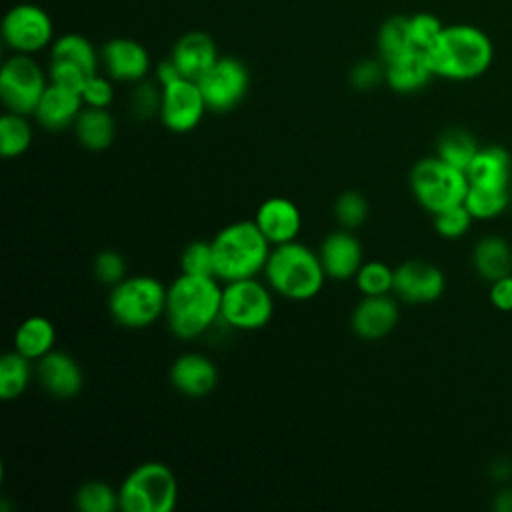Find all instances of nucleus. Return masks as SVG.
Masks as SVG:
<instances>
[{
	"instance_id": "nucleus-43",
	"label": "nucleus",
	"mask_w": 512,
	"mask_h": 512,
	"mask_svg": "<svg viewBox=\"0 0 512 512\" xmlns=\"http://www.w3.org/2000/svg\"><path fill=\"white\" fill-rule=\"evenodd\" d=\"M110 80H112L110 76H100L98 72L94 76H90L82 88L84 106L108 108L114 100V86Z\"/></svg>"
},
{
	"instance_id": "nucleus-11",
	"label": "nucleus",
	"mask_w": 512,
	"mask_h": 512,
	"mask_svg": "<svg viewBox=\"0 0 512 512\" xmlns=\"http://www.w3.org/2000/svg\"><path fill=\"white\" fill-rule=\"evenodd\" d=\"M208 110L230 112L246 96L250 86V74L242 60L234 56H220L214 66L198 80Z\"/></svg>"
},
{
	"instance_id": "nucleus-42",
	"label": "nucleus",
	"mask_w": 512,
	"mask_h": 512,
	"mask_svg": "<svg viewBox=\"0 0 512 512\" xmlns=\"http://www.w3.org/2000/svg\"><path fill=\"white\" fill-rule=\"evenodd\" d=\"M94 76V74H92ZM90 78L88 72H84L80 66L76 64H68V62H54L50 60L48 66V80L52 84H58L62 88L74 90L78 94H82V88L86 84V80Z\"/></svg>"
},
{
	"instance_id": "nucleus-23",
	"label": "nucleus",
	"mask_w": 512,
	"mask_h": 512,
	"mask_svg": "<svg viewBox=\"0 0 512 512\" xmlns=\"http://www.w3.org/2000/svg\"><path fill=\"white\" fill-rule=\"evenodd\" d=\"M434 78L424 50L412 48L406 54L386 62V84L398 94H412L428 86Z\"/></svg>"
},
{
	"instance_id": "nucleus-2",
	"label": "nucleus",
	"mask_w": 512,
	"mask_h": 512,
	"mask_svg": "<svg viewBox=\"0 0 512 512\" xmlns=\"http://www.w3.org/2000/svg\"><path fill=\"white\" fill-rule=\"evenodd\" d=\"M434 76L446 80H474L482 76L492 60L490 36L474 24L444 26L438 40L426 50Z\"/></svg>"
},
{
	"instance_id": "nucleus-6",
	"label": "nucleus",
	"mask_w": 512,
	"mask_h": 512,
	"mask_svg": "<svg viewBox=\"0 0 512 512\" xmlns=\"http://www.w3.org/2000/svg\"><path fill=\"white\" fill-rule=\"evenodd\" d=\"M122 512H172L178 502V480L170 466L144 462L118 486Z\"/></svg>"
},
{
	"instance_id": "nucleus-34",
	"label": "nucleus",
	"mask_w": 512,
	"mask_h": 512,
	"mask_svg": "<svg viewBox=\"0 0 512 512\" xmlns=\"http://www.w3.org/2000/svg\"><path fill=\"white\" fill-rule=\"evenodd\" d=\"M354 282L362 296H384L394 290V268L380 260H370L360 266Z\"/></svg>"
},
{
	"instance_id": "nucleus-22",
	"label": "nucleus",
	"mask_w": 512,
	"mask_h": 512,
	"mask_svg": "<svg viewBox=\"0 0 512 512\" xmlns=\"http://www.w3.org/2000/svg\"><path fill=\"white\" fill-rule=\"evenodd\" d=\"M470 186L510 190L512 184V158L502 146L480 148L466 168Z\"/></svg>"
},
{
	"instance_id": "nucleus-12",
	"label": "nucleus",
	"mask_w": 512,
	"mask_h": 512,
	"mask_svg": "<svg viewBox=\"0 0 512 512\" xmlns=\"http://www.w3.org/2000/svg\"><path fill=\"white\" fill-rule=\"evenodd\" d=\"M206 110L208 106L196 80L178 78L162 86V102L158 116L170 132L186 134L194 130L204 118Z\"/></svg>"
},
{
	"instance_id": "nucleus-9",
	"label": "nucleus",
	"mask_w": 512,
	"mask_h": 512,
	"mask_svg": "<svg viewBox=\"0 0 512 512\" xmlns=\"http://www.w3.org/2000/svg\"><path fill=\"white\" fill-rule=\"evenodd\" d=\"M44 70L32 54L14 52L4 60L0 70V100L8 112L30 116L34 114L46 86Z\"/></svg>"
},
{
	"instance_id": "nucleus-31",
	"label": "nucleus",
	"mask_w": 512,
	"mask_h": 512,
	"mask_svg": "<svg viewBox=\"0 0 512 512\" xmlns=\"http://www.w3.org/2000/svg\"><path fill=\"white\" fill-rule=\"evenodd\" d=\"M32 360L22 356L18 350H10L0 358V398L14 400L18 398L30 384L34 374Z\"/></svg>"
},
{
	"instance_id": "nucleus-14",
	"label": "nucleus",
	"mask_w": 512,
	"mask_h": 512,
	"mask_svg": "<svg viewBox=\"0 0 512 512\" xmlns=\"http://www.w3.org/2000/svg\"><path fill=\"white\" fill-rule=\"evenodd\" d=\"M34 374L44 392L54 398H74L84 386V374L80 364L64 350H50L36 360Z\"/></svg>"
},
{
	"instance_id": "nucleus-21",
	"label": "nucleus",
	"mask_w": 512,
	"mask_h": 512,
	"mask_svg": "<svg viewBox=\"0 0 512 512\" xmlns=\"http://www.w3.org/2000/svg\"><path fill=\"white\" fill-rule=\"evenodd\" d=\"M170 58L176 62L184 78L198 82L220 56L212 36L200 30H192L176 40Z\"/></svg>"
},
{
	"instance_id": "nucleus-19",
	"label": "nucleus",
	"mask_w": 512,
	"mask_h": 512,
	"mask_svg": "<svg viewBox=\"0 0 512 512\" xmlns=\"http://www.w3.org/2000/svg\"><path fill=\"white\" fill-rule=\"evenodd\" d=\"M170 382L180 394L188 398H202L216 388L218 368L208 356L188 352L172 362Z\"/></svg>"
},
{
	"instance_id": "nucleus-26",
	"label": "nucleus",
	"mask_w": 512,
	"mask_h": 512,
	"mask_svg": "<svg viewBox=\"0 0 512 512\" xmlns=\"http://www.w3.org/2000/svg\"><path fill=\"white\" fill-rule=\"evenodd\" d=\"M472 262L480 278L494 282L512 274V248L502 236H484L474 246Z\"/></svg>"
},
{
	"instance_id": "nucleus-39",
	"label": "nucleus",
	"mask_w": 512,
	"mask_h": 512,
	"mask_svg": "<svg viewBox=\"0 0 512 512\" xmlns=\"http://www.w3.org/2000/svg\"><path fill=\"white\" fill-rule=\"evenodd\" d=\"M442 30H444V24L436 14L418 12L410 16V36H412L414 48L418 50L426 52L438 40Z\"/></svg>"
},
{
	"instance_id": "nucleus-36",
	"label": "nucleus",
	"mask_w": 512,
	"mask_h": 512,
	"mask_svg": "<svg viewBox=\"0 0 512 512\" xmlns=\"http://www.w3.org/2000/svg\"><path fill=\"white\" fill-rule=\"evenodd\" d=\"M334 216L342 228L354 230L368 218V200L356 190H346L336 198Z\"/></svg>"
},
{
	"instance_id": "nucleus-15",
	"label": "nucleus",
	"mask_w": 512,
	"mask_h": 512,
	"mask_svg": "<svg viewBox=\"0 0 512 512\" xmlns=\"http://www.w3.org/2000/svg\"><path fill=\"white\" fill-rule=\"evenodd\" d=\"M106 76L118 82H140L150 70L148 50L132 38H110L100 50Z\"/></svg>"
},
{
	"instance_id": "nucleus-30",
	"label": "nucleus",
	"mask_w": 512,
	"mask_h": 512,
	"mask_svg": "<svg viewBox=\"0 0 512 512\" xmlns=\"http://www.w3.org/2000/svg\"><path fill=\"white\" fill-rule=\"evenodd\" d=\"M32 124L28 116L4 112L0 118V154L4 158H18L32 146Z\"/></svg>"
},
{
	"instance_id": "nucleus-44",
	"label": "nucleus",
	"mask_w": 512,
	"mask_h": 512,
	"mask_svg": "<svg viewBox=\"0 0 512 512\" xmlns=\"http://www.w3.org/2000/svg\"><path fill=\"white\" fill-rule=\"evenodd\" d=\"M490 302L502 312H512V274L502 276L490 286Z\"/></svg>"
},
{
	"instance_id": "nucleus-37",
	"label": "nucleus",
	"mask_w": 512,
	"mask_h": 512,
	"mask_svg": "<svg viewBox=\"0 0 512 512\" xmlns=\"http://www.w3.org/2000/svg\"><path fill=\"white\" fill-rule=\"evenodd\" d=\"M160 102H162V86L156 80H140L136 82V88L130 96V108L134 116L138 118H150L154 114H160Z\"/></svg>"
},
{
	"instance_id": "nucleus-38",
	"label": "nucleus",
	"mask_w": 512,
	"mask_h": 512,
	"mask_svg": "<svg viewBox=\"0 0 512 512\" xmlns=\"http://www.w3.org/2000/svg\"><path fill=\"white\" fill-rule=\"evenodd\" d=\"M434 216V228L444 238H460L468 232L474 216L468 212V208L462 204L450 206L442 212L432 214Z\"/></svg>"
},
{
	"instance_id": "nucleus-28",
	"label": "nucleus",
	"mask_w": 512,
	"mask_h": 512,
	"mask_svg": "<svg viewBox=\"0 0 512 512\" xmlns=\"http://www.w3.org/2000/svg\"><path fill=\"white\" fill-rule=\"evenodd\" d=\"M478 150L480 146L476 144V138L466 128H446L436 144V156L464 172Z\"/></svg>"
},
{
	"instance_id": "nucleus-3",
	"label": "nucleus",
	"mask_w": 512,
	"mask_h": 512,
	"mask_svg": "<svg viewBox=\"0 0 512 512\" xmlns=\"http://www.w3.org/2000/svg\"><path fill=\"white\" fill-rule=\"evenodd\" d=\"M264 276L266 284L276 294L294 302L318 296L328 278L318 252L298 240L272 246L264 266Z\"/></svg>"
},
{
	"instance_id": "nucleus-32",
	"label": "nucleus",
	"mask_w": 512,
	"mask_h": 512,
	"mask_svg": "<svg viewBox=\"0 0 512 512\" xmlns=\"http://www.w3.org/2000/svg\"><path fill=\"white\" fill-rule=\"evenodd\" d=\"M74 506L80 512H114V510H120L118 488H112L108 482H102V480L84 482L74 494Z\"/></svg>"
},
{
	"instance_id": "nucleus-17",
	"label": "nucleus",
	"mask_w": 512,
	"mask_h": 512,
	"mask_svg": "<svg viewBox=\"0 0 512 512\" xmlns=\"http://www.w3.org/2000/svg\"><path fill=\"white\" fill-rule=\"evenodd\" d=\"M254 222L270 246H280L298 238L302 230V212L292 200L272 196L258 206Z\"/></svg>"
},
{
	"instance_id": "nucleus-40",
	"label": "nucleus",
	"mask_w": 512,
	"mask_h": 512,
	"mask_svg": "<svg viewBox=\"0 0 512 512\" xmlns=\"http://www.w3.org/2000/svg\"><path fill=\"white\" fill-rule=\"evenodd\" d=\"M382 82H386V64L382 58L360 60L350 70V84L356 90H372Z\"/></svg>"
},
{
	"instance_id": "nucleus-13",
	"label": "nucleus",
	"mask_w": 512,
	"mask_h": 512,
	"mask_svg": "<svg viewBox=\"0 0 512 512\" xmlns=\"http://www.w3.org/2000/svg\"><path fill=\"white\" fill-rule=\"evenodd\" d=\"M446 288L444 272L424 260H406L394 268V294L406 304H430Z\"/></svg>"
},
{
	"instance_id": "nucleus-27",
	"label": "nucleus",
	"mask_w": 512,
	"mask_h": 512,
	"mask_svg": "<svg viewBox=\"0 0 512 512\" xmlns=\"http://www.w3.org/2000/svg\"><path fill=\"white\" fill-rule=\"evenodd\" d=\"M50 60L54 62H68L80 66L90 76L98 72L100 54L92 46V42L82 34H64L56 38L50 46Z\"/></svg>"
},
{
	"instance_id": "nucleus-5",
	"label": "nucleus",
	"mask_w": 512,
	"mask_h": 512,
	"mask_svg": "<svg viewBox=\"0 0 512 512\" xmlns=\"http://www.w3.org/2000/svg\"><path fill=\"white\" fill-rule=\"evenodd\" d=\"M166 286L148 274L126 276L108 294V312L124 328H146L164 316Z\"/></svg>"
},
{
	"instance_id": "nucleus-25",
	"label": "nucleus",
	"mask_w": 512,
	"mask_h": 512,
	"mask_svg": "<svg viewBox=\"0 0 512 512\" xmlns=\"http://www.w3.org/2000/svg\"><path fill=\"white\" fill-rule=\"evenodd\" d=\"M56 328L46 316H28L14 332V350L36 362L54 350Z\"/></svg>"
},
{
	"instance_id": "nucleus-4",
	"label": "nucleus",
	"mask_w": 512,
	"mask_h": 512,
	"mask_svg": "<svg viewBox=\"0 0 512 512\" xmlns=\"http://www.w3.org/2000/svg\"><path fill=\"white\" fill-rule=\"evenodd\" d=\"M210 242L214 252V274L220 282L256 278L258 272H264L272 250L254 220L232 222Z\"/></svg>"
},
{
	"instance_id": "nucleus-1",
	"label": "nucleus",
	"mask_w": 512,
	"mask_h": 512,
	"mask_svg": "<svg viewBox=\"0 0 512 512\" xmlns=\"http://www.w3.org/2000/svg\"><path fill=\"white\" fill-rule=\"evenodd\" d=\"M222 286L216 276H192L180 272L166 286L164 318L180 340L206 334L220 320Z\"/></svg>"
},
{
	"instance_id": "nucleus-33",
	"label": "nucleus",
	"mask_w": 512,
	"mask_h": 512,
	"mask_svg": "<svg viewBox=\"0 0 512 512\" xmlns=\"http://www.w3.org/2000/svg\"><path fill=\"white\" fill-rule=\"evenodd\" d=\"M510 204V190H494L470 186L464 198V206L474 216V220H490L502 214Z\"/></svg>"
},
{
	"instance_id": "nucleus-20",
	"label": "nucleus",
	"mask_w": 512,
	"mask_h": 512,
	"mask_svg": "<svg viewBox=\"0 0 512 512\" xmlns=\"http://www.w3.org/2000/svg\"><path fill=\"white\" fill-rule=\"evenodd\" d=\"M82 108H84L82 94L50 82L32 116L44 130L60 132L64 128L74 126Z\"/></svg>"
},
{
	"instance_id": "nucleus-41",
	"label": "nucleus",
	"mask_w": 512,
	"mask_h": 512,
	"mask_svg": "<svg viewBox=\"0 0 512 512\" xmlns=\"http://www.w3.org/2000/svg\"><path fill=\"white\" fill-rule=\"evenodd\" d=\"M94 276L102 284L112 288L114 284H118L120 280L126 278V260H124V256L116 250H102L94 258Z\"/></svg>"
},
{
	"instance_id": "nucleus-7",
	"label": "nucleus",
	"mask_w": 512,
	"mask_h": 512,
	"mask_svg": "<svg viewBox=\"0 0 512 512\" xmlns=\"http://www.w3.org/2000/svg\"><path fill=\"white\" fill-rule=\"evenodd\" d=\"M470 188L464 170H458L438 156L418 160L410 170V190L416 202L430 214L462 204Z\"/></svg>"
},
{
	"instance_id": "nucleus-24",
	"label": "nucleus",
	"mask_w": 512,
	"mask_h": 512,
	"mask_svg": "<svg viewBox=\"0 0 512 512\" xmlns=\"http://www.w3.org/2000/svg\"><path fill=\"white\" fill-rule=\"evenodd\" d=\"M72 128L78 142L92 152L110 148L116 136V120L108 108L84 106Z\"/></svg>"
},
{
	"instance_id": "nucleus-18",
	"label": "nucleus",
	"mask_w": 512,
	"mask_h": 512,
	"mask_svg": "<svg viewBox=\"0 0 512 512\" xmlns=\"http://www.w3.org/2000/svg\"><path fill=\"white\" fill-rule=\"evenodd\" d=\"M322 268L332 280H350L360 270L362 262V246L352 230L340 228L330 232L318 250Z\"/></svg>"
},
{
	"instance_id": "nucleus-35",
	"label": "nucleus",
	"mask_w": 512,
	"mask_h": 512,
	"mask_svg": "<svg viewBox=\"0 0 512 512\" xmlns=\"http://www.w3.org/2000/svg\"><path fill=\"white\" fill-rule=\"evenodd\" d=\"M180 272L192 276H216L212 242L192 240L180 254Z\"/></svg>"
},
{
	"instance_id": "nucleus-10",
	"label": "nucleus",
	"mask_w": 512,
	"mask_h": 512,
	"mask_svg": "<svg viewBox=\"0 0 512 512\" xmlns=\"http://www.w3.org/2000/svg\"><path fill=\"white\" fill-rule=\"evenodd\" d=\"M2 40L18 54H36L54 42L50 14L36 4H16L2 20Z\"/></svg>"
},
{
	"instance_id": "nucleus-16",
	"label": "nucleus",
	"mask_w": 512,
	"mask_h": 512,
	"mask_svg": "<svg viewBox=\"0 0 512 512\" xmlns=\"http://www.w3.org/2000/svg\"><path fill=\"white\" fill-rule=\"evenodd\" d=\"M400 320V306L390 294L362 296L350 316L354 334L362 340L374 342L388 336Z\"/></svg>"
},
{
	"instance_id": "nucleus-29",
	"label": "nucleus",
	"mask_w": 512,
	"mask_h": 512,
	"mask_svg": "<svg viewBox=\"0 0 512 512\" xmlns=\"http://www.w3.org/2000/svg\"><path fill=\"white\" fill-rule=\"evenodd\" d=\"M376 48H378V58H382L384 64L412 50L414 44L410 36V16L386 18L378 28Z\"/></svg>"
},
{
	"instance_id": "nucleus-8",
	"label": "nucleus",
	"mask_w": 512,
	"mask_h": 512,
	"mask_svg": "<svg viewBox=\"0 0 512 512\" xmlns=\"http://www.w3.org/2000/svg\"><path fill=\"white\" fill-rule=\"evenodd\" d=\"M268 284L258 278L224 282L220 322L234 330H260L274 316V296Z\"/></svg>"
},
{
	"instance_id": "nucleus-46",
	"label": "nucleus",
	"mask_w": 512,
	"mask_h": 512,
	"mask_svg": "<svg viewBox=\"0 0 512 512\" xmlns=\"http://www.w3.org/2000/svg\"><path fill=\"white\" fill-rule=\"evenodd\" d=\"M494 508L498 512H512V488H504L496 494Z\"/></svg>"
},
{
	"instance_id": "nucleus-45",
	"label": "nucleus",
	"mask_w": 512,
	"mask_h": 512,
	"mask_svg": "<svg viewBox=\"0 0 512 512\" xmlns=\"http://www.w3.org/2000/svg\"><path fill=\"white\" fill-rule=\"evenodd\" d=\"M154 74H156V82H158L160 86H166V84H170V82H174V80H178V78H184L172 58L162 60V62L156 66V72H154Z\"/></svg>"
},
{
	"instance_id": "nucleus-47",
	"label": "nucleus",
	"mask_w": 512,
	"mask_h": 512,
	"mask_svg": "<svg viewBox=\"0 0 512 512\" xmlns=\"http://www.w3.org/2000/svg\"><path fill=\"white\" fill-rule=\"evenodd\" d=\"M510 204H512V184H510Z\"/></svg>"
}]
</instances>
